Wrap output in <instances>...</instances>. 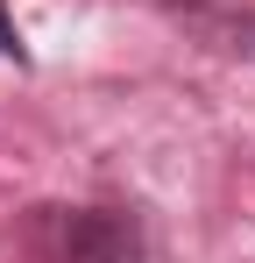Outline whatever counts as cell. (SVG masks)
<instances>
[{"mask_svg":"<svg viewBox=\"0 0 255 263\" xmlns=\"http://www.w3.org/2000/svg\"><path fill=\"white\" fill-rule=\"evenodd\" d=\"M57 263H142V220L121 206H78L57 220Z\"/></svg>","mask_w":255,"mask_h":263,"instance_id":"6da1fadb","label":"cell"},{"mask_svg":"<svg viewBox=\"0 0 255 263\" xmlns=\"http://www.w3.org/2000/svg\"><path fill=\"white\" fill-rule=\"evenodd\" d=\"M0 57H14V64H29V50H22V36L7 29V7H0Z\"/></svg>","mask_w":255,"mask_h":263,"instance_id":"7a4b0ae2","label":"cell"}]
</instances>
